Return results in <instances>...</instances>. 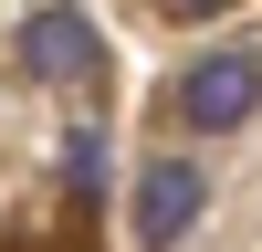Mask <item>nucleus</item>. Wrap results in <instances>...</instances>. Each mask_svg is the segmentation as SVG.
Wrapping results in <instances>:
<instances>
[{
    "mask_svg": "<svg viewBox=\"0 0 262 252\" xmlns=\"http://www.w3.org/2000/svg\"><path fill=\"white\" fill-rule=\"evenodd\" d=\"M21 74L32 84H105V32L84 11H32L21 21Z\"/></svg>",
    "mask_w": 262,
    "mask_h": 252,
    "instance_id": "f257e3e1",
    "label": "nucleus"
},
{
    "mask_svg": "<svg viewBox=\"0 0 262 252\" xmlns=\"http://www.w3.org/2000/svg\"><path fill=\"white\" fill-rule=\"evenodd\" d=\"M252 95H262V63H252V53H210V63H189V74L168 84L179 126H200V137L242 126V116H252Z\"/></svg>",
    "mask_w": 262,
    "mask_h": 252,
    "instance_id": "f03ea898",
    "label": "nucleus"
},
{
    "mask_svg": "<svg viewBox=\"0 0 262 252\" xmlns=\"http://www.w3.org/2000/svg\"><path fill=\"white\" fill-rule=\"evenodd\" d=\"M200 210H210V179H200L189 158H158V168L137 179V242H147V252H179L189 231H200Z\"/></svg>",
    "mask_w": 262,
    "mask_h": 252,
    "instance_id": "7ed1b4c3",
    "label": "nucleus"
},
{
    "mask_svg": "<svg viewBox=\"0 0 262 252\" xmlns=\"http://www.w3.org/2000/svg\"><path fill=\"white\" fill-rule=\"evenodd\" d=\"M63 189H84V200L105 189V126H74L63 137Z\"/></svg>",
    "mask_w": 262,
    "mask_h": 252,
    "instance_id": "20e7f679",
    "label": "nucleus"
},
{
    "mask_svg": "<svg viewBox=\"0 0 262 252\" xmlns=\"http://www.w3.org/2000/svg\"><path fill=\"white\" fill-rule=\"evenodd\" d=\"M158 11H179V21H221L231 0H158Z\"/></svg>",
    "mask_w": 262,
    "mask_h": 252,
    "instance_id": "39448f33",
    "label": "nucleus"
}]
</instances>
